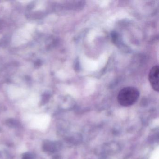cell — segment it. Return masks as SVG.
Listing matches in <instances>:
<instances>
[{
    "instance_id": "1",
    "label": "cell",
    "mask_w": 159,
    "mask_h": 159,
    "mask_svg": "<svg viewBox=\"0 0 159 159\" xmlns=\"http://www.w3.org/2000/svg\"><path fill=\"white\" fill-rule=\"evenodd\" d=\"M139 96V92L135 87L128 86L122 88L118 93L117 100L121 106L129 107L136 103Z\"/></svg>"
},
{
    "instance_id": "2",
    "label": "cell",
    "mask_w": 159,
    "mask_h": 159,
    "mask_svg": "<svg viewBox=\"0 0 159 159\" xmlns=\"http://www.w3.org/2000/svg\"><path fill=\"white\" fill-rule=\"evenodd\" d=\"M159 66H155L152 67L150 70L148 75V80L152 89L158 92L159 88Z\"/></svg>"
},
{
    "instance_id": "3",
    "label": "cell",
    "mask_w": 159,
    "mask_h": 159,
    "mask_svg": "<svg viewBox=\"0 0 159 159\" xmlns=\"http://www.w3.org/2000/svg\"><path fill=\"white\" fill-rule=\"evenodd\" d=\"M23 159H32V157H31L30 154H28L26 153L25 155H24L23 157Z\"/></svg>"
}]
</instances>
